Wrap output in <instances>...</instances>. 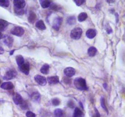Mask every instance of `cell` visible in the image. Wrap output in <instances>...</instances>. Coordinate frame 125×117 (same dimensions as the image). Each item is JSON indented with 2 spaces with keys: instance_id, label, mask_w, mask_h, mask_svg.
<instances>
[{
  "instance_id": "cell-24",
  "label": "cell",
  "mask_w": 125,
  "mask_h": 117,
  "mask_svg": "<svg viewBox=\"0 0 125 117\" xmlns=\"http://www.w3.org/2000/svg\"><path fill=\"white\" fill-rule=\"evenodd\" d=\"M87 18V14L86 12H82L78 15V21L82 22V21H84L86 20V18Z\"/></svg>"
},
{
  "instance_id": "cell-33",
  "label": "cell",
  "mask_w": 125,
  "mask_h": 117,
  "mask_svg": "<svg viewBox=\"0 0 125 117\" xmlns=\"http://www.w3.org/2000/svg\"><path fill=\"white\" fill-rule=\"evenodd\" d=\"M95 114L93 115V117H101L100 115H99V112H98V110L97 109H95Z\"/></svg>"
},
{
  "instance_id": "cell-32",
  "label": "cell",
  "mask_w": 125,
  "mask_h": 117,
  "mask_svg": "<svg viewBox=\"0 0 125 117\" xmlns=\"http://www.w3.org/2000/svg\"><path fill=\"white\" fill-rule=\"evenodd\" d=\"M74 2L76 3V4L77 6H80V5H82L83 3H84L85 1L84 0H77V1H74Z\"/></svg>"
},
{
  "instance_id": "cell-10",
  "label": "cell",
  "mask_w": 125,
  "mask_h": 117,
  "mask_svg": "<svg viewBox=\"0 0 125 117\" xmlns=\"http://www.w3.org/2000/svg\"><path fill=\"white\" fill-rule=\"evenodd\" d=\"M29 63L26 62V63H24L22 65L20 66V70L22 73L27 75L29 73Z\"/></svg>"
},
{
  "instance_id": "cell-28",
  "label": "cell",
  "mask_w": 125,
  "mask_h": 117,
  "mask_svg": "<svg viewBox=\"0 0 125 117\" xmlns=\"http://www.w3.org/2000/svg\"><path fill=\"white\" fill-rule=\"evenodd\" d=\"M101 107H103V109L105 111H106L107 113H108L107 108L105 104V99H104V98L103 97H102L101 98Z\"/></svg>"
},
{
  "instance_id": "cell-37",
  "label": "cell",
  "mask_w": 125,
  "mask_h": 117,
  "mask_svg": "<svg viewBox=\"0 0 125 117\" xmlns=\"http://www.w3.org/2000/svg\"><path fill=\"white\" fill-rule=\"evenodd\" d=\"M14 51H15V50H12V51H11L10 52V55H12L13 53H14Z\"/></svg>"
},
{
  "instance_id": "cell-35",
  "label": "cell",
  "mask_w": 125,
  "mask_h": 117,
  "mask_svg": "<svg viewBox=\"0 0 125 117\" xmlns=\"http://www.w3.org/2000/svg\"><path fill=\"white\" fill-rule=\"evenodd\" d=\"M4 49L3 48V47L0 46V54H2L4 53Z\"/></svg>"
},
{
  "instance_id": "cell-2",
  "label": "cell",
  "mask_w": 125,
  "mask_h": 117,
  "mask_svg": "<svg viewBox=\"0 0 125 117\" xmlns=\"http://www.w3.org/2000/svg\"><path fill=\"white\" fill-rule=\"evenodd\" d=\"M82 34V29L80 27H76L71 31L70 37L74 40H78L80 38Z\"/></svg>"
},
{
  "instance_id": "cell-20",
  "label": "cell",
  "mask_w": 125,
  "mask_h": 117,
  "mask_svg": "<svg viewBox=\"0 0 125 117\" xmlns=\"http://www.w3.org/2000/svg\"><path fill=\"white\" fill-rule=\"evenodd\" d=\"M97 53V48H95V47L92 46L90 47L88 49V51H87V53H88L90 57H93L96 55Z\"/></svg>"
},
{
  "instance_id": "cell-12",
  "label": "cell",
  "mask_w": 125,
  "mask_h": 117,
  "mask_svg": "<svg viewBox=\"0 0 125 117\" xmlns=\"http://www.w3.org/2000/svg\"><path fill=\"white\" fill-rule=\"evenodd\" d=\"M14 87V84L10 82H5L1 85V87L4 90H11Z\"/></svg>"
},
{
  "instance_id": "cell-29",
  "label": "cell",
  "mask_w": 125,
  "mask_h": 117,
  "mask_svg": "<svg viewBox=\"0 0 125 117\" xmlns=\"http://www.w3.org/2000/svg\"><path fill=\"white\" fill-rule=\"evenodd\" d=\"M60 102H61V101L58 98H54L52 99V104L53 106H59L60 104Z\"/></svg>"
},
{
  "instance_id": "cell-16",
  "label": "cell",
  "mask_w": 125,
  "mask_h": 117,
  "mask_svg": "<svg viewBox=\"0 0 125 117\" xmlns=\"http://www.w3.org/2000/svg\"><path fill=\"white\" fill-rule=\"evenodd\" d=\"M31 99L34 102H40V95L38 92H34L31 95Z\"/></svg>"
},
{
  "instance_id": "cell-17",
  "label": "cell",
  "mask_w": 125,
  "mask_h": 117,
  "mask_svg": "<svg viewBox=\"0 0 125 117\" xmlns=\"http://www.w3.org/2000/svg\"><path fill=\"white\" fill-rule=\"evenodd\" d=\"M36 27L40 30H45L46 29V26L43 20H38L36 23Z\"/></svg>"
},
{
  "instance_id": "cell-26",
  "label": "cell",
  "mask_w": 125,
  "mask_h": 117,
  "mask_svg": "<svg viewBox=\"0 0 125 117\" xmlns=\"http://www.w3.org/2000/svg\"><path fill=\"white\" fill-rule=\"evenodd\" d=\"M67 23L69 25H74L76 23V18L74 16H71L67 18Z\"/></svg>"
},
{
  "instance_id": "cell-38",
  "label": "cell",
  "mask_w": 125,
  "mask_h": 117,
  "mask_svg": "<svg viewBox=\"0 0 125 117\" xmlns=\"http://www.w3.org/2000/svg\"><path fill=\"white\" fill-rule=\"evenodd\" d=\"M103 85H104V89H107V84H106V83H104V84H103Z\"/></svg>"
},
{
  "instance_id": "cell-1",
  "label": "cell",
  "mask_w": 125,
  "mask_h": 117,
  "mask_svg": "<svg viewBox=\"0 0 125 117\" xmlns=\"http://www.w3.org/2000/svg\"><path fill=\"white\" fill-rule=\"evenodd\" d=\"M74 84L78 90H86L88 89L86 80L82 78H76L74 80Z\"/></svg>"
},
{
  "instance_id": "cell-36",
  "label": "cell",
  "mask_w": 125,
  "mask_h": 117,
  "mask_svg": "<svg viewBox=\"0 0 125 117\" xmlns=\"http://www.w3.org/2000/svg\"><path fill=\"white\" fill-rule=\"evenodd\" d=\"M2 38H3V34L1 33V32H0V40Z\"/></svg>"
},
{
  "instance_id": "cell-19",
  "label": "cell",
  "mask_w": 125,
  "mask_h": 117,
  "mask_svg": "<svg viewBox=\"0 0 125 117\" xmlns=\"http://www.w3.org/2000/svg\"><path fill=\"white\" fill-rule=\"evenodd\" d=\"M36 18H37V17H36V14L34 12H30L28 17L29 22L31 24H33L35 22V21H36Z\"/></svg>"
},
{
  "instance_id": "cell-30",
  "label": "cell",
  "mask_w": 125,
  "mask_h": 117,
  "mask_svg": "<svg viewBox=\"0 0 125 117\" xmlns=\"http://www.w3.org/2000/svg\"><path fill=\"white\" fill-rule=\"evenodd\" d=\"M15 12L18 15H23L25 13V10L23 9H17V8H15Z\"/></svg>"
},
{
  "instance_id": "cell-6",
  "label": "cell",
  "mask_w": 125,
  "mask_h": 117,
  "mask_svg": "<svg viewBox=\"0 0 125 117\" xmlns=\"http://www.w3.org/2000/svg\"><path fill=\"white\" fill-rule=\"evenodd\" d=\"M34 79L36 82L38 84H39L40 85H41V86H44L47 83L46 78L40 75H36L34 77Z\"/></svg>"
},
{
  "instance_id": "cell-11",
  "label": "cell",
  "mask_w": 125,
  "mask_h": 117,
  "mask_svg": "<svg viewBox=\"0 0 125 117\" xmlns=\"http://www.w3.org/2000/svg\"><path fill=\"white\" fill-rule=\"evenodd\" d=\"M13 100H14L15 104L17 105H21L23 103V99L22 97L18 93H16L14 95V97H13Z\"/></svg>"
},
{
  "instance_id": "cell-5",
  "label": "cell",
  "mask_w": 125,
  "mask_h": 117,
  "mask_svg": "<svg viewBox=\"0 0 125 117\" xmlns=\"http://www.w3.org/2000/svg\"><path fill=\"white\" fill-rule=\"evenodd\" d=\"M3 42L7 46H8L9 48H11L13 45V43H14V39L11 36L5 35L3 36Z\"/></svg>"
},
{
  "instance_id": "cell-27",
  "label": "cell",
  "mask_w": 125,
  "mask_h": 117,
  "mask_svg": "<svg viewBox=\"0 0 125 117\" xmlns=\"http://www.w3.org/2000/svg\"><path fill=\"white\" fill-rule=\"evenodd\" d=\"M9 1L8 0H0V6L2 7H4V8H7L9 7Z\"/></svg>"
},
{
  "instance_id": "cell-15",
  "label": "cell",
  "mask_w": 125,
  "mask_h": 117,
  "mask_svg": "<svg viewBox=\"0 0 125 117\" xmlns=\"http://www.w3.org/2000/svg\"><path fill=\"white\" fill-rule=\"evenodd\" d=\"M9 25V23L4 20L0 19V32L4 31L8 26Z\"/></svg>"
},
{
  "instance_id": "cell-22",
  "label": "cell",
  "mask_w": 125,
  "mask_h": 117,
  "mask_svg": "<svg viewBox=\"0 0 125 117\" xmlns=\"http://www.w3.org/2000/svg\"><path fill=\"white\" fill-rule=\"evenodd\" d=\"M49 70H50V66L48 64H44L40 68V72L43 74H46L48 73Z\"/></svg>"
},
{
  "instance_id": "cell-4",
  "label": "cell",
  "mask_w": 125,
  "mask_h": 117,
  "mask_svg": "<svg viewBox=\"0 0 125 117\" xmlns=\"http://www.w3.org/2000/svg\"><path fill=\"white\" fill-rule=\"evenodd\" d=\"M17 73L15 70H9V71L6 72L5 75L4 76L3 79L6 81L10 80V79L15 78L17 76Z\"/></svg>"
},
{
  "instance_id": "cell-34",
  "label": "cell",
  "mask_w": 125,
  "mask_h": 117,
  "mask_svg": "<svg viewBox=\"0 0 125 117\" xmlns=\"http://www.w3.org/2000/svg\"><path fill=\"white\" fill-rule=\"evenodd\" d=\"M64 82H65V83H66V84H70L71 80L69 79V78H64Z\"/></svg>"
},
{
  "instance_id": "cell-7",
  "label": "cell",
  "mask_w": 125,
  "mask_h": 117,
  "mask_svg": "<svg viewBox=\"0 0 125 117\" xmlns=\"http://www.w3.org/2000/svg\"><path fill=\"white\" fill-rule=\"evenodd\" d=\"M62 23V18L59 17H57L54 20L53 23V27L56 31H58L61 27V25Z\"/></svg>"
},
{
  "instance_id": "cell-23",
  "label": "cell",
  "mask_w": 125,
  "mask_h": 117,
  "mask_svg": "<svg viewBox=\"0 0 125 117\" xmlns=\"http://www.w3.org/2000/svg\"><path fill=\"white\" fill-rule=\"evenodd\" d=\"M40 3L41 4V6L44 9L49 8L51 6V3L49 1H45V0H41L40 1Z\"/></svg>"
},
{
  "instance_id": "cell-13",
  "label": "cell",
  "mask_w": 125,
  "mask_h": 117,
  "mask_svg": "<svg viewBox=\"0 0 125 117\" xmlns=\"http://www.w3.org/2000/svg\"><path fill=\"white\" fill-rule=\"evenodd\" d=\"M48 82L50 84L52 85V84H58L59 82V79L58 76H50L48 77L47 79Z\"/></svg>"
},
{
  "instance_id": "cell-14",
  "label": "cell",
  "mask_w": 125,
  "mask_h": 117,
  "mask_svg": "<svg viewBox=\"0 0 125 117\" xmlns=\"http://www.w3.org/2000/svg\"><path fill=\"white\" fill-rule=\"evenodd\" d=\"M97 35V31L95 29H90L87 30L86 32V36L88 37L89 38H93Z\"/></svg>"
},
{
  "instance_id": "cell-8",
  "label": "cell",
  "mask_w": 125,
  "mask_h": 117,
  "mask_svg": "<svg viewBox=\"0 0 125 117\" xmlns=\"http://www.w3.org/2000/svg\"><path fill=\"white\" fill-rule=\"evenodd\" d=\"M14 4L15 8L22 9L25 7L26 2L24 0H14Z\"/></svg>"
},
{
  "instance_id": "cell-31",
  "label": "cell",
  "mask_w": 125,
  "mask_h": 117,
  "mask_svg": "<svg viewBox=\"0 0 125 117\" xmlns=\"http://www.w3.org/2000/svg\"><path fill=\"white\" fill-rule=\"evenodd\" d=\"M26 117H36V114L31 111H27L26 113Z\"/></svg>"
},
{
  "instance_id": "cell-9",
  "label": "cell",
  "mask_w": 125,
  "mask_h": 117,
  "mask_svg": "<svg viewBox=\"0 0 125 117\" xmlns=\"http://www.w3.org/2000/svg\"><path fill=\"white\" fill-rule=\"evenodd\" d=\"M63 72H64V74H65V76L70 78V77L73 76L75 74L76 70L74 68H72V67H67L64 70Z\"/></svg>"
},
{
  "instance_id": "cell-3",
  "label": "cell",
  "mask_w": 125,
  "mask_h": 117,
  "mask_svg": "<svg viewBox=\"0 0 125 117\" xmlns=\"http://www.w3.org/2000/svg\"><path fill=\"white\" fill-rule=\"evenodd\" d=\"M12 34L16 36L17 37H21L25 33V31H24L23 28L20 26H15V27H13L11 31H10Z\"/></svg>"
},
{
  "instance_id": "cell-21",
  "label": "cell",
  "mask_w": 125,
  "mask_h": 117,
  "mask_svg": "<svg viewBox=\"0 0 125 117\" xmlns=\"http://www.w3.org/2000/svg\"><path fill=\"white\" fill-rule=\"evenodd\" d=\"M16 61L17 63L18 66L19 67L20 66L22 65L24 63H25V60H24V58L22 55H18L16 57Z\"/></svg>"
},
{
  "instance_id": "cell-25",
  "label": "cell",
  "mask_w": 125,
  "mask_h": 117,
  "mask_svg": "<svg viewBox=\"0 0 125 117\" xmlns=\"http://www.w3.org/2000/svg\"><path fill=\"white\" fill-rule=\"evenodd\" d=\"M54 114L56 117H62L63 116V112L61 108H57L54 112Z\"/></svg>"
},
{
  "instance_id": "cell-18",
  "label": "cell",
  "mask_w": 125,
  "mask_h": 117,
  "mask_svg": "<svg viewBox=\"0 0 125 117\" xmlns=\"http://www.w3.org/2000/svg\"><path fill=\"white\" fill-rule=\"evenodd\" d=\"M84 117V113H83L82 111L78 107L74 109V113H73V117Z\"/></svg>"
}]
</instances>
